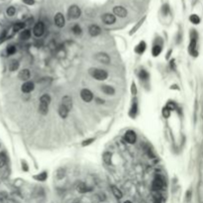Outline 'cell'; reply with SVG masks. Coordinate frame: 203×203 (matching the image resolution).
Masks as SVG:
<instances>
[{"instance_id": "1", "label": "cell", "mask_w": 203, "mask_h": 203, "mask_svg": "<svg viewBox=\"0 0 203 203\" xmlns=\"http://www.w3.org/2000/svg\"><path fill=\"white\" fill-rule=\"evenodd\" d=\"M197 39H198V34L195 30L190 31V42L188 45V52L192 57H197L198 55V51H197Z\"/></svg>"}, {"instance_id": "2", "label": "cell", "mask_w": 203, "mask_h": 203, "mask_svg": "<svg viewBox=\"0 0 203 203\" xmlns=\"http://www.w3.org/2000/svg\"><path fill=\"white\" fill-rule=\"evenodd\" d=\"M165 186V179L161 174H157L152 183V189L153 191L159 192L160 190H162Z\"/></svg>"}, {"instance_id": "3", "label": "cell", "mask_w": 203, "mask_h": 203, "mask_svg": "<svg viewBox=\"0 0 203 203\" xmlns=\"http://www.w3.org/2000/svg\"><path fill=\"white\" fill-rule=\"evenodd\" d=\"M89 73L94 79L99 81H103L108 78V73L102 68H90Z\"/></svg>"}, {"instance_id": "4", "label": "cell", "mask_w": 203, "mask_h": 203, "mask_svg": "<svg viewBox=\"0 0 203 203\" xmlns=\"http://www.w3.org/2000/svg\"><path fill=\"white\" fill-rule=\"evenodd\" d=\"M80 15H81V10L77 5H72L68 10V17L69 19L73 20L78 19L80 17Z\"/></svg>"}, {"instance_id": "5", "label": "cell", "mask_w": 203, "mask_h": 203, "mask_svg": "<svg viewBox=\"0 0 203 203\" xmlns=\"http://www.w3.org/2000/svg\"><path fill=\"white\" fill-rule=\"evenodd\" d=\"M80 97H81V99L84 101V102L89 103V102H91V101L93 100L94 96H93V93L91 92L89 89L83 88V89H81V91H80Z\"/></svg>"}, {"instance_id": "6", "label": "cell", "mask_w": 203, "mask_h": 203, "mask_svg": "<svg viewBox=\"0 0 203 203\" xmlns=\"http://www.w3.org/2000/svg\"><path fill=\"white\" fill-rule=\"evenodd\" d=\"M33 33H34L35 36L38 37V38L42 37L44 35V33H45V25H44V23L39 21V22H37L36 24H35V26L33 28Z\"/></svg>"}, {"instance_id": "7", "label": "cell", "mask_w": 203, "mask_h": 203, "mask_svg": "<svg viewBox=\"0 0 203 203\" xmlns=\"http://www.w3.org/2000/svg\"><path fill=\"white\" fill-rule=\"evenodd\" d=\"M95 60H97V62H99L101 64H108L110 63V60H111L109 55L106 54V53H103V52L96 54L95 55Z\"/></svg>"}, {"instance_id": "8", "label": "cell", "mask_w": 203, "mask_h": 203, "mask_svg": "<svg viewBox=\"0 0 203 203\" xmlns=\"http://www.w3.org/2000/svg\"><path fill=\"white\" fill-rule=\"evenodd\" d=\"M124 140L127 142L128 144L130 145H133L136 143V141H137V135L134 131H132V130H129V131H127L125 135H124Z\"/></svg>"}, {"instance_id": "9", "label": "cell", "mask_w": 203, "mask_h": 203, "mask_svg": "<svg viewBox=\"0 0 203 203\" xmlns=\"http://www.w3.org/2000/svg\"><path fill=\"white\" fill-rule=\"evenodd\" d=\"M54 21H55V26L58 28H63L64 27L65 25V19H64V16L63 15V13H57L55 15V18H54Z\"/></svg>"}, {"instance_id": "10", "label": "cell", "mask_w": 203, "mask_h": 203, "mask_svg": "<svg viewBox=\"0 0 203 203\" xmlns=\"http://www.w3.org/2000/svg\"><path fill=\"white\" fill-rule=\"evenodd\" d=\"M113 14L116 17L125 18L127 16V14H128V12H127V10L123 6H115L113 8Z\"/></svg>"}, {"instance_id": "11", "label": "cell", "mask_w": 203, "mask_h": 203, "mask_svg": "<svg viewBox=\"0 0 203 203\" xmlns=\"http://www.w3.org/2000/svg\"><path fill=\"white\" fill-rule=\"evenodd\" d=\"M102 21L106 25H113L116 22V16L112 13H105L102 16Z\"/></svg>"}, {"instance_id": "12", "label": "cell", "mask_w": 203, "mask_h": 203, "mask_svg": "<svg viewBox=\"0 0 203 203\" xmlns=\"http://www.w3.org/2000/svg\"><path fill=\"white\" fill-rule=\"evenodd\" d=\"M34 88H35L34 82H32V81H25V82L22 84L21 90L24 93H30L34 90Z\"/></svg>"}, {"instance_id": "13", "label": "cell", "mask_w": 203, "mask_h": 203, "mask_svg": "<svg viewBox=\"0 0 203 203\" xmlns=\"http://www.w3.org/2000/svg\"><path fill=\"white\" fill-rule=\"evenodd\" d=\"M88 33L90 36H92V37H96V36H98V35H100L101 33V29L99 26H97V25H90L89 28H88Z\"/></svg>"}, {"instance_id": "14", "label": "cell", "mask_w": 203, "mask_h": 203, "mask_svg": "<svg viewBox=\"0 0 203 203\" xmlns=\"http://www.w3.org/2000/svg\"><path fill=\"white\" fill-rule=\"evenodd\" d=\"M30 77H31V73H30V70L27 69V68H24L22 70H20V73L18 74V77L21 80H24V81H29Z\"/></svg>"}, {"instance_id": "15", "label": "cell", "mask_w": 203, "mask_h": 203, "mask_svg": "<svg viewBox=\"0 0 203 203\" xmlns=\"http://www.w3.org/2000/svg\"><path fill=\"white\" fill-rule=\"evenodd\" d=\"M62 105L65 106L68 109H72L73 107V98L69 95H64L62 99Z\"/></svg>"}, {"instance_id": "16", "label": "cell", "mask_w": 203, "mask_h": 203, "mask_svg": "<svg viewBox=\"0 0 203 203\" xmlns=\"http://www.w3.org/2000/svg\"><path fill=\"white\" fill-rule=\"evenodd\" d=\"M77 190L79 192V193H86V192L90 191L91 189L84 183V182L79 181L78 183L77 184Z\"/></svg>"}, {"instance_id": "17", "label": "cell", "mask_w": 203, "mask_h": 203, "mask_svg": "<svg viewBox=\"0 0 203 203\" xmlns=\"http://www.w3.org/2000/svg\"><path fill=\"white\" fill-rule=\"evenodd\" d=\"M101 91L106 95H114L115 94V88L111 85H102L101 86Z\"/></svg>"}, {"instance_id": "18", "label": "cell", "mask_w": 203, "mask_h": 203, "mask_svg": "<svg viewBox=\"0 0 203 203\" xmlns=\"http://www.w3.org/2000/svg\"><path fill=\"white\" fill-rule=\"evenodd\" d=\"M69 109H68L65 106H64V105H62L60 104V108H59V115L62 117L63 119H65L68 116V113H69Z\"/></svg>"}, {"instance_id": "19", "label": "cell", "mask_w": 203, "mask_h": 203, "mask_svg": "<svg viewBox=\"0 0 203 203\" xmlns=\"http://www.w3.org/2000/svg\"><path fill=\"white\" fill-rule=\"evenodd\" d=\"M146 48H147V44L144 42V41H142V42H140L138 45L136 46L135 52L137 54H139V55H142V54H144V52L146 51Z\"/></svg>"}, {"instance_id": "20", "label": "cell", "mask_w": 203, "mask_h": 203, "mask_svg": "<svg viewBox=\"0 0 203 203\" xmlns=\"http://www.w3.org/2000/svg\"><path fill=\"white\" fill-rule=\"evenodd\" d=\"M137 113H138V101H137V99H135L133 101V104H132V107L130 109V116L134 118L137 115Z\"/></svg>"}, {"instance_id": "21", "label": "cell", "mask_w": 203, "mask_h": 203, "mask_svg": "<svg viewBox=\"0 0 203 203\" xmlns=\"http://www.w3.org/2000/svg\"><path fill=\"white\" fill-rule=\"evenodd\" d=\"M111 190H112L113 195H114L117 199H121L122 197H123V193H122V191L118 188L117 186H115V185H111Z\"/></svg>"}, {"instance_id": "22", "label": "cell", "mask_w": 203, "mask_h": 203, "mask_svg": "<svg viewBox=\"0 0 203 203\" xmlns=\"http://www.w3.org/2000/svg\"><path fill=\"white\" fill-rule=\"evenodd\" d=\"M31 38V31L29 29H25L20 33V39L22 41H27Z\"/></svg>"}, {"instance_id": "23", "label": "cell", "mask_w": 203, "mask_h": 203, "mask_svg": "<svg viewBox=\"0 0 203 203\" xmlns=\"http://www.w3.org/2000/svg\"><path fill=\"white\" fill-rule=\"evenodd\" d=\"M51 103V96L49 94H43L40 97V104H45V105H50Z\"/></svg>"}, {"instance_id": "24", "label": "cell", "mask_w": 203, "mask_h": 203, "mask_svg": "<svg viewBox=\"0 0 203 203\" xmlns=\"http://www.w3.org/2000/svg\"><path fill=\"white\" fill-rule=\"evenodd\" d=\"M150 77V74L149 73L147 72L146 69H141L140 73H139V78L142 80V81H147Z\"/></svg>"}, {"instance_id": "25", "label": "cell", "mask_w": 203, "mask_h": 203, "mask_svg": "<svg viewBox=\"0 0 203 203\" xmlns=\"http://www.w3.org/2000/svg\"><path fill=\"white\" fill-rule=\"evenodd\" d=\"M161 45H154L153 49H152V54L154 57H158V55L161 53Z\"/></svg>"}, {"instance_id": "26", "label": "cell", "mask_w": 203, "mask_h": 203, "mask_svg": "<svg viewBox=\"0 0 203 203\" xmlns=\"http://www.w3.org/2000/svg\"><path fill=\"white\" fill-rule=\"evenodd\" d=\"M34 179H37L38 181H45L46 179H48V172H47V171L41 172V174H37V175H35Z\"/></svg>"}, {"instance_id": "27", "label": "cell", "mask_w": 203, "mask_h": 203, "mask_svg": "<svg viewBox=\"0 0 203 203\" xmlns=\"http://www.w3.org/2000/svg\"><path fill=\"white\" fill-rule=\"evenodd\" d=\"M189 21L194 25H198L200 23V17L196 14H192L189 16Z\"/></svg>"}, {"instance_id": "28", "label": "cell", "mask_w": 203, "mask_h": 203, "mask_svg": "<svg viewBox=\"0 0 203 203\" xmlns=\"http://www.w3.org/2000/svg\"><path fill=\"white\" fill-rule=\"evenodd\" d=\"M25 28V23H22V22H18V23H15L14 26H13V31L14 32H19L23 30Z\"/></svg>"}, {"instance_id": "29", "label": "cell", "mask_w": 203, "mask_h": 203, "mask_svg": "<svg viewBox=\"0 0 203 203\" xmlns=\"http://www.w3.org/2000/svg\"><path fill=\"white\" fill-rule=\"evenodd\" d=\"M39 112L42 115H46L49 112V106L45 104H40L39 105Z\"/></svg>"}, {"instance_id": "30", "label": "cell", "mask_w": 203, "mask_h": 203, "mask_svg": "<svg viewBox=\"0 0 203 203\" xmlns=\"http://www.w3.org/2000/svg\"><path fill=\"white\" fill-rule=\"evenodd\" d=\"M19 68V62L18 60H12L11 63H10V65H9V69L11 70V72H15V70H17Z\"/></svg>"}, {"instance_id": "31", "label": "cell", "mask_w": 203, "mask_h": 203, "mask_svg": "<svg viewBox=\"0 0 203 203\" xmlns=\"http://www.w3.org/2000/svg\"><path fill=\"white\" fill-rule=\"evenodd\" d=\"M111 158H112V154L109 153V152H106L103 154V161L106 162L107 165L111 164Z\"/></svg>"}, {"instance_id": "32", "label": "cell", "mask_w": 203, "mask_h": 203, "mask_svg": "<svg viewBox=\"0 0 203 203\" xmlns=\"http://www.w3.org/2000/svg\"><path fill=\"white\" fill-rule=\"evenodd\" d=\"M72 31L74 35H80L81 33H82V30H81V27L79 26L78 24H75L73 26L72 28Z\"/></svg>"}, {"instance_id": "33", "label": "cell", "mask_w": 203, "mask_h": 203, "mask_svg": "<svg viewBox=\"0 0 203 203\" xmlns=\"http://www.w3.org/2000/svg\"><path fill=\"white\" fill-rule=\"evenodd\" d=\"M6 161H7L6 156H5L4 153H1V154H0V169L6 165Z\"/></svg>"}, {"instance_id": "34", "label": "cell", "mask_w": 203, "mask_h": 203, "mask_svg": "<svg viewBox=\"0 0 203 203\" xmlns=\"http://www.w3.org/2000/svg\"><path fill=\"white\" fill-rule=\"evenodd\" d=\"M6 53L9 55H14L15 53H16V47L13 45H10L7 47L6 49Z\"/></svg>"}, {"instance_id": "35", "label": "cell", "mask_w": 203, "mask_h": 203, "mask_svg": "<svg viewBox=\"0 0 203 203\" xmlns=\"http://www.w3.org/2000/svg\"><path fill=\"white\" fill-rule=\"evenodd\" d=\"M6 13H7L8 16L12 17V16H14L15 14H16V9H15V7H13V6H10V7L7 8Z\"/></svg>"}, {"instance_id": "36", "label": "cell", "mask_w": 203, "mask_h": 203, "mask_svg": "<svg viewBox=\"0 0 203 203\" xmlns=\"http://www.w3.org/2000/svg\"><path fill=\"white\" fill-rule=\"evenodd\" d=\"M162 116H164L165 118H169L170 116V110L167 108L166 106H165V107H164V109H162Z\"/></svg>"}, {"instance_id": "37", "label": "cell", "mask_w": 203, "mask_h": 203, "mask_svg": "<svg viewBox=\"0 0 203 203\" xmlns=\"http://www.w3.org/2000/svg\"><path fill=\"white\" fill-rule=\"evenodd\" d=\"M166 107L169 108L170 111L171 110H174V109H176V104L174 103V102H169V103L166 104Z\"/></svg>"}, {"instance_id": "38", "label": "cell", "mask_w": 203, "mask_h": 203, "mask_svg": "<svg viewBox=\"0 0 203 203\" xmlns=\"http://www.w3.org/2000/svg\"><path fill=\"white\" fill-rule=\"evenodd\" d=\"M92 142H94V139L93 138H91V139H87V140H85L82 142V146L85 147V146H88L90 144H92Z\"/></svg>"}, {"instance_id": "39", "label": "cell", "mask_w": 203, "mask_h": 203, "mask_svg": "<svg viewBox=\"0 0 203 203\" xmlns=\"http://www.w3.org/2000/svg\"><path fill=\"white\" fill-rule=\"evenodd\" d=\"M23 2L27 5H34L35 4V0H23Z\"/></svg>"}, {"instance_id": "40", "label": "cell", "mask_w": 203, "mask_h": 203, "mask_svg": "<svg viewBox=\"0 0 203 203\" xmlns=\"http://www.w3.org/2000/svg\"><path fill=\"white\" fill-rule=\"evenodd\" d=\"M132 93H133L134 95L137 93V89H136V84H135V82L132 83Z\"/></svg>"}, {"instance_id": "41", "label": "cell", "mask_w": 203, "mask_h": 203, "mask_svg": "<svg viewBox=\"0 0 203 203\" xmlns=\"http://www.w3.org/2000/svg\"><path fill=\"white\" fill-rule=\"evenodd\" d=\"M162 10H164L165 14H167V12H169V6H167V5H165L164 8H162Z\"/></svg>"}, {"instance_id": "42", "label": "cell", "mask_w": 203, "mask_h": 203, "mask_svg": "<svg viewBox=\"0 0 203 203\" xmlns=\"http://www.w3.org/2000/svg\"><path fill=\"white\" fill-rule=\"evenodd\" d=\"M96 101H97V103H99V104H101V103H102V104H103V103H104V100H103V99H102V100H101V99H99V98H97V99H96Z\"/></svg>"}, {"instance_id": "43", "label": "cell", "mask_w": 203, "mask_h": 203, "mask_svg": "<svg viewBox=\"0 0 203 203\" xmlns=\"http://www.w3.org/2000/svg\"><path fill=\"white\" fill-rule=\"evenodd\" d=\"M124 203H132V202H131L130 200H126V201H125Z\"/></svg>"}]
</instances>
